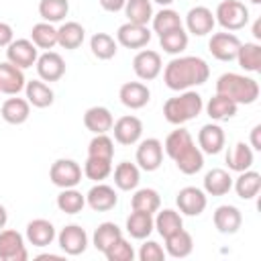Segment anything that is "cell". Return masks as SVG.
Masks as SVG:
<instances>
[{"label":"cell","mask_w":261,"mask_h":261,"mask_svg":"<svg viewBox=\"0 0 261 261\" xmlns=\"http://www.w3.org/2000/svg\"><path fill=\"white\" fill-rule=\"evenodd\" d=\"M208 77H210L208 63L196 55L173 57L163 69V82L173 92H184V90H192L194 86H202L208 82Z\"/></svg>","instance_id":"obj_1"},{"label":"cell","mask_w":261,"mask_h":261,"mask_svg":"<svg viewBox=\"0 0 261 261\" xmlns=\"http://www.w3.org/2000/svg\"><path fill=\"white\" fill-rule=\"evenodd\" d=\"M216 94L230 98L234 104H253L259 98V84L249 75L228 71L216 80Z\"/></svg>","instance_id":"obj_2"},{"label":"cell","mask_w":261,"mask_h":261,"mask_svg":"<svg viewBox=\"0 0 261 261\" xmlns=\"http://www.w3.org/2000/svg\"><path fill=\"white\" fill-rule=\"evenodd\" d=\"M204 108L202 96L194 90H184L173 98H167L163 104V116L169 124H186L190 120H194Z\"/></svg>","instance_id":"obj_3"},{"label":"cell","mask_w":261,"mask_h":261,"mask_svg":"<svg viewBox=\"0 0 261 261\" xmlns=\"http://www.w3.org/2000/svg\"><path fill=\"white\" fill-rule=\"evenodd\" d=\"M214 20L228 33L232 31H241L247 27L249 22V8L239 2V0H222L218 6H216V12H214Z\"/></svg>","instance_id":"obj_4"},{"label":"cell","mask_w":261,"mask_h":261,"mask_svg":"<svg viewBox=\"0 0 261 261\" xmlns=\"http://www.w3.org/2000/svg\"><path fill=\"white\" fill-rule=\"evenodd\" d=\"M49 179L57 188H75L82 181V167L73 159H57L49 169Z\"/></svg>","instance_id":"obj_5"},{"label":"cell","mask_w":261,"mask_h":261,"mask_svg":"<svg viewBox=\"0 0 261 261\" xmlns=\"http://www.w3.org/2000/svg\"><path fill=\"white\" fill-rule=\"evenodd\" d=\"M0 259L2 261H27L29 253L24 247V237L18 230H0Z\"/></svg>","instance_id":"obj_6"},{"label":"cell","mask_w":261,"mask_h":261,"mask_svg":"<svg viewBox=\"0 0 261 261\" xmlns=\"http://www.w3.org/2000/svg\"><path fill=\"white\" fill-rule=\"evenodd\" d=\"M57 243L65 255L75 257L88 249V232L80 224H65L57 234Z\"/></svg>","instance_id":"obj_7"},{"label":"cell","mask_w":261,"mask_h":261,"mask_svg":"<svg viewBox=\"0 0 261 261\" xmlns=\"http://www.w3.org/2000/svg\"><path fill=\"white\" fill-rule=\"evenodd\" d=\"M175 204H177L181 214H186V216H200L206 210L208 198H206L204 190L194 188V186H186V188H181L177 192Z\"/></svg>","instance_id":"obj_8"},{"label":"cell","mask_w":261,"mask_h":261,"mask_svg":"<svg viewBox=\"0 0 261 261\" xmlns=\"http://www.w3.org/2000/svg\"><path fill=\"white\" fill-rule=\"evenodd\" d=\"M37 57H39V49L31 39H16L6 47V59L20 69L33 67L37 63Z\"/></svg>","instance_id":"obj_9"},{"label":"cell","mask_w":261,"mask_h":261,"mask_svg":"<svg viewBox=\"0 0 261 261\" xmlns=\"http://www.w3.org/2000/svg\"><path fill=\"white\" fill-rule=\"evenodd\" d=\"M163 69V63H161V55L153 49H143L135 55L133 59V71L139 80L143 82H151L155 80Z\"/></svg>","instance_id":"obj_10"},{"label":"cell","mask_w":261,"mask_h":261,"mask_svg":"<svg viewBox=\"0 0 261 261\" xmlns=\"http://www.w3.org/2000/svg\"><path fill=\"white\" fill-rule=\"evenodd\" d=\"M241 47V41L234 33H214L208 41V51L218 61H232L237 57V51Z\"/></svg>","instance_id":"obj_11"},{"label":"cell","mask_w":261,"mask_h":261,"mask_svg":"<svg viewBox=\"0 0 261 261\" xmlns=\"http://www.w3.org/2000/svg\"><path fill=\"white\" fill-rule=\"evenodd\" d=\"M149 41H151V31L147 24H135L126 20L116 31V43L126 49H143Z\"/></svg>","instance_id":"obj_12"},{"label":"cell","mask_w":261,"mask_h":261,"mask_svg":"<svg viewBox=\"0 0 261 261\" xmlns=\"http://www.w3.org/2000/svg\"><path fill=\"white\" fill-rule=\"evenodd\" d=\"M163 161V143L155 137L145 139L137 147V163L143 171H155Z\"/></svg>","instance_id":"obj_13"},{"label":"cell","mask_w":261,"mask_h":261,"mask_svg":"<svg viewBox=\"0 0 261 261\" xmlns=\"http://www.w3.org/2000/svg\"><path fill=\"white\" fill-rule=\"evenodd\" d=\"M35 67H37L39 80L43 82H59L65 75V61L55 51H45L43 55H39Z\"/></svg>","instance_id":"obj_14"},{"label":"cell","mask_w":261,"mask_h":261,"mask_svg":"<svg viewBox=\"0 0 261 261\" xmlns=\"http://www.w3.org/2000/svg\"><path fill=\"white\" fill-rule=\"evenodd\" d=\"M114 133V141L120 143V145H135L141 141V135H143V122L141 118L133 116V114H126V116H120L112 128Z\"/></svg>","instance_id":"obj_15"},{"label":"cell","mask_w":261,"mask_h":261,"mask_svg":"<svg viewBox=\"0 0 261 261\" xmlns=\"http://www.w3.org/2000/svg\"><path fill=\"white\" fill-rule=\"evenodd\" d=\"M214 24H216L214 12L208 6H194L186 14V29H188V33H192L196 37H204V35L212 33Z\"/></svg>","instance_id":"obj_16"},{"label":"cell","mask_w":261,"mask_h":261,"mask_svg":"<svg viewBox=\"0 0 261 261\" xmlns=\"http://www.w3.org/2000/svg\"><path fill=\"white\" fill-rule=\"evenodd\" d=\"M86 204L96 210V212H108L112 210L116 204H118V196H116V190L112 186H106V184H96L88 190L86 194Z\"/></svg>","instance_id":"obj_17"},{"label":"cell","mask_w":261,"mask_h":261,"mask_svg":"<svg viewBox=\"0 0 261 261\" xmlns=\"http://www.w3.org/2000/svg\"><path fill=\"white\" fill-rule=\"evenodd\" d=\"M118 98H120L122 106H126L130 110H139V108H143V106L149 104L151 90L143 82H126V84L120 86Z\"/></svg>","instance_id":"obj_18"},{"label":"cell","mask_w":261,"mask_h":261,"mask_svg":"<svg viewBox=\"0 0 261 261\" xmlns=\"http://www.w3.org/2000/svg\"><path fill=\"white\" fill-rule=\"evenodd\" d=\"M212 222L216 226L218 232L222 234H234L241 224H243V214L237 206H230V204H222L214 210L212 214Z\"/></svg>","instance_id":"obj_19"},{"label":"cell","mask_w":261,"mask_h":261,"mask_svg":"<svg viewBox=\"0 0 261 261\" xmlns=\"http://www.w3.org/2000/svg\"><path fill=\"white\" fill-rule=\"evenodd\" d=\"M224 141H226L224 130L216 122H208L198 130V147L202 153H208V155L220 153L224 147Z\"/></svg>","instance_id":"obj_20"},{"label":"cell","mask_w":261,"mask_h":261,"mask_svg":"<svg viewBox=\"0 0 261 261\" xmlns=\"http://www.w3.org/2000/svg\"><path fill=\"white\" fill-rule=\"evenodd\" d=\"M177 169L186 175H194L204 167V153L200 151V147H196V143H188L175 157H173Z\"/></svg>","instance_id":"obj_21"},{"label":"cell","mask_w":261,"mask_h":261,"mask_svg":"<svg viewBox=\"0 0 261 261\" xmlns=\"http://www.w3.org/2000/svg\"><path fill=\"white\" fill-rule=\"evenodd\" d=\"M55 226L47 218H35L27 224V241L33 247H49L55 241Z\"/></svg>","instance_id":"obj_22"},{"label":"cell","mask_w":261,"mask_h":261,"mask_svg":"<svg viewBox=\"0 0 261 261\" xmlns=\"http://www.w3.org/2000/svg\"><path fill=\"white\" fill-rule=\"evenodd\" d=\"M24 73L20 67L12 65L10 61L0 63V92L8 96H16L20 90H24Z\"/></svg>","instance_id":"obj_23"},{"label":"cell","mask_w":261,"mask_h":261,"mask_svg":"<svg viewBox=\"0 0 261 261\" xmlns=\"http://www.w3.org/2000/svg\"><path fill=\"white\" fill-rule=\"evenodd\" d=\"M114 118L106 106H92L84 112V126L94 135H104L112 128Z\"/></svg>","instance_id":"obj_24"},{"label":"cell","mask_w":261,"mask_h":261,"mask_svg":"<svg viewBox=\"0 0 261 261\" xmlns=\"http://www.w3.org/2000/svg\"><path fill=\"white\" fill-rule=\"evenodd\" d=\"M0 116L8 124H22L31 116V104L24 98H8L0 108Z\"/></svg>","instance_id":"obj_25"},{"label":"cell","mask_w":261,"mask_h":261,"mask_svg":"<svg viewBox=\"0 0 261 261\" xmlns=\"http://www.w3.org/2000/svg\"><path fill=\"white\" fill-rule=\"evenodd\" d=\"M232 190V177L226 169L214 167L204 175V192L208 196H224Z\"/></svg>","instance_id":"obj_26"},{"label":"cell","mask_w":261,"mask_h":261,"mask_svg":"<svg viewBox=\"0 0 261 261\" xmlns=\"http://www.w3.org/2000/svg\"><path fill=\"white\" fill-rule=\"evenodd\" d=\"M194 251V239L188 230L179 228L173 234L165 237V255L175 257V259H184Z\"/></svg>","instance_id":"obj_27"},{"label":"cell","mask_w":261,"mask_h":261,"mask_svg":"<svg viewBox=\"0 0 261 261\" xmlns=\"http://www.w3.org/2000/svg\"><path fill=\"white\" fill-rule=\"evenodd\" d=\"M234 192L241 200H253L261 190V173L253 169H245L239 173V177L232 181Z\"/></svg>","instance_id":"obj_28"},{"label":"cell","mask_w":261,"mask_h":261,"mask_svg":"<svg viewBox=\"0 0 261 261\" xmlns=\"http://www.w3.org/2000/svg\"><path fill=\"white\" fill-rule=\"evenodd\" d=\"M24 92H27L29 104L35 106V108H47L55 100L53 90L43 80H31V82H27L24 84Z\"/></svg>","instance_id":"obj_29"},{"label":"cell","mask_w":261,"mask_h":261,"mask_svg":"<svg viewBox=\"0 0 261 261\" xmlns=\"http://www.w3.org/2000/svg\"><path fill=\"white\" fill-rule=\"evenodd\" d=\"M226 165H228L230 171H237V173H241L245 169H251V165H253V149L245 141L234 143L226 153Z\"/></svg>","instance_id":"obj_30"},{"label":"cell","mask_w":261,"mask_h":261,"mask_svg":"<svg viewBox=\"0 0 261 261\" xmlns=\"http://www.w3.org/2000/svg\"><path fill=\"white\" fill-rule=\"evenodd\" d=\"M141 181V171H139V165L130 163V161H120L116 167H114V186L122 192H130V190H137Z\"/></svg>","instance_id":"obj_31"},{"label":"cell","mask_w":261,"mask_h":261,"mask_svg":"<svg viewBox=\"0 0 261 261\" xmlns=\"http://www.w3.org/2000/svg\"><path fill=\"white\" fill-rule=\"evenodd\" d=\"M155 224H153V214L149 212H141V210H133L128 216H126V232L133 237V239H147L151 232H153Z\"/></svg>","instance_id":"obj_32"},{"label":"cell","mask_w":261,"mask_h":261,"mask_svg":"<svg viewBox=\"0 0 261 261\" xmlns=\"http://www.w3.org/2000/svg\"><path fill=\"white\" fill-rule=\"evenodd\" d=\"M84 39H86V31L75 20H67L57 29V45H61L63 49L73 51L84 43Z\"/></svg>","instance_id":"obj_33"},{"label":"cell","mask_w":261,"mask_h":261,"mask_svg":"<svg viewBox=\"0 0 261 261\" xmlns=\"http://www.w3.org/2000/svg\"><path fill=\"white\" fill-rule=\"evenodd\" d=\"M234 59L239 61V65L245 71H251V73L261 71V45H257V43H241Z\"/></svg>","instance_id":"obj_34"},{"label":"cell","mask_w":261,"mask_h":261,"mask_svg":"<svg viewBox=\"0 0 261 261\" xmlns=\"http://www.w3.org/2000/svg\"><path fill=\"white\" fill-rule=\"evenodd\" d=\"M237 108H239V104H234L230 98H226L222 94L212 96L206 104V112L212 120H228L237 114Z\"/></svg>","instance_id":"obj_35"},{"label":"cell","mask_w":261,"mask_h":261,"mask_svg":"<svg viewBox=\"0 0 261 261\" xmlns=\"http://www.w3.org/2000/svg\"><path fill=\"white\" fill-rule=\"evenodd\" d=\"M120 237H122V230H120L118 224H114V222H102V224L96 226L94 237H92V243H94V247L100 253H106V249L112 247Z\"/></svg>","instance_id":"obj_36"},{"label":"cell","mask_w":261,"mask_h":261,"mask_svg":"<svg viewBox=\"0 0 261 261\" xmlns=\"http://www.w3.org/2000/svg\"><path fill=\"white\" fill-rule=\"evenodd\" d=\"M159 206H161V196L153 188H141L130 198V208L133 210H141V212L153 214V212L159 210Z\"/></svg>","instance_id":"obj_37"},{"label":"cell","mask_w":261,"mask_h":261,"mask_svg":"<svg viewBox=\"0 0 261 261\" xmlns=\"http://www.w3.org/2000/svg\"><path fill=\"white\" fill-rule=\"evenodd\" d=\"M153 224H155L157 232L165 239V237L173 234L175 230L184 228V218H181L179 212H175V210H171V208H165V210L157 212V216L153 218Z\"/></svg>","instance_id":"obj_38"},{"label":"cell","mask_w":261,"mask_h":261,"mask_svg":"<svg viewBox=\"0 0 261 261\" xmlns=\"http://www.w3.org/2000/svg\"><path fill=\"white\" fill-rule=\"evenodd\" d=\"M31 41L35 43L37 49L49 51V49H53L57 45V29L51 22H45V20L37 22L31 29Z\"/></svg>","instance_id":"obj_39"},{"label":"cell","mask_w":261,"mask_h":261,"mask_svg":"<svg viewBox=\"0 0 261 261\" xmlns=\"http://www.w3.org/2000/svg\"><path fill=\"white\" fill-rule=\"evenodd\" d=\"M90 49H92V55L106 61V59H112L118 51V43L114 41V37H110L108 33H96L92 35L90 39Z\"/></svg>","instance_id":"obj_40"},{"label":"cell","mask_w":261,"mask_h":261,"mask_svg":"<svg viewBox=\"0 0 261 261\" xmlns=\"http://www.w3.org/2000/svg\"><path fill=\"white\" fill-rule=\"evenodd\" d=\"M159 45H161V49H163L165 53H169V55H179V53H184L186 47H188V33H186V29L179 27V29H173V31H169V33L159 35Z\"/></svg>","instance_id":"obj_41"},{"label":"cell","mask_w":261,"mask_h":261,"mask_svg":"<svg viewBox=\"0 0 261 261\" xmlns=\"http://www.w3.org/2000/svg\"><path fill=\"white\" fill-rule=\"evenodd\" d=\"M86 206V196L75 188H63L57 196V208L65 214H77Z\"/></svg>","instance_id":"obj_42"},{"label":"cell","mask_w":261,"mask_h":261,"mask_svg":"<svg viewBox=\"0 0 261 261\" xmlns=\"http://www.w3.org/2000/svg\"><path fill=\"white\" fill-rule=\"evenodd\" d=\"M122 10H124L128 22H135V24H147L153 18L151 0H126Z\"/></svg>","instance_id":"obj_43"},{"label":"cell","mask_w":261,"mask_h":261,"mask_svg":"<svg viewBox=\"0 0 261 261\" xmlns=\"http://www.w3.org/2000/svg\"><path fill=\"white\" fill-rule=\"evenodd\" d=\"M151 22H153V31H155L157 35H163V33H169V31H173V29L184 27L179 12H175L173 8H167V6H163L157 14H153Z\"/></svg>","instance_id":"obj_44"},{"label":"cell","mask_w":261,"mask_h":261,"mask_svg":"<svg viewBox=\"0 0 261 261\" xmlns=\"http://www.w3.org/2000/svg\"><path fill=\"white\" fill-rule=\"evenodd\" d=\"M69 12L67 0H41L39 2V14L45 22H61Z\"/></svg>","instance_id":"obj_45"},{"label":"cell","mask_w":261,"mask_h":261,"mask_svg":"<svg viewBox=\"0 0 261 261\" xmlns=\"http://www.w3.org/2000/svg\"><path fill=\"white\" fill-rule=\"evenodd\" d=\"M112 173V159H100V157H90L84 163V175L92 181H102Z\"/></svg>","instance_id":"obj_46"},{"label":"cell","mask_w":261,"mask_h":261,"mask_svg":"<svg viewBox=\"0 0 261 261\" xmlns=\"http://www.w3.org/2000/svg\"><path fill=\"white\" fill-rule=\"evenodd\" d=\"M88 155L100 157V159H112L114 157V141L104 135H94V139L88 143Z\"/></svg>","instance_id":"obj_47"},{"label":"cell","mask_w":261,"mask_h":261,"mask_svg":"<svg viewBox=\"0 0 261 261\" xmlns=\"http://www.w3.org/2000/svg\"><path fill=\"white\" fill-rule=\"evenodd\" d=\"M104 257L108 261H133L135 259V249H133V245L124 237H120L112 247L106 249Z\"/></svg>","instance_id":"obj_48"},{"label":"cell","mask_w":261,"mask_h":261,"mask_svg":"<svg viewBox=\"0 0 261 261\" xmlns=\"http://www.w3.org/2000/svg\"><path fill=\"white\" fill-rule=\"evenodd\" d=\"M139 259L141 261H163L165 259V251L159 243L155 241H145L139 249Z\"/></svg>","instance_id":"obj_49"},{"label":"cell","mask_w":261,"mask_h":261,"mask_svg":"<svg viewBox=\"0 0 261 261\" xmlns=\"http://www.w3.org/2000/svg\"><path fill=\"white\" fill-rule=\"evenodd\" d=\"M14 41V31L8 22H0V47H8Z\"/></svg>","instance_id":"obj_50"},{"label":"cell","mask_w":261,"mask_h":261,"mask_svg":"<svg viewBox=\"0 0 261 261\" xmlns=\"http://www.w3.org/2000/svg\"><path fill=\"white\" fill-rule=\"evenodd\" d=\"M98 2H100V6H102L106 12H118V10H122L124 4H126V0H98Z\"/></svg>","instance_id":"obj_51"},{"label":"cell","mask_w":261,"mask_h":261,"mask_svg":"<svg viewBox=\"0 0 261 261\" xmlns=\"http://www.w3.org/2000/svg\"><path fill=\"white\" fill-rule=\"evenodd\" d=\"M251 149H255V151H261V124H255L253 128H251Z\"/></svg>","instance_id":"obj_52"},{"label":"cell","mask_w":261,"mask_h":261,"mask_svg":"<svg viewBox=\"0 0 261 261\" xmlns=\"http://www.w3.org/2000/svg\"><path fill=\"white\" fill-rule=\"evenodd\" d=\"M6 222H8V212H6V208L0 204V230L6 226Z\"/></svg>","instance_id":"obj_53"},{"label":"cell","mask_w":261,"mask_h":261,"mask_svg":"<svg viewBox=\"0 0 261 261\" xmlns=\"http://www.w3.org/2000/svg\"><path fill=\"white\" fill-rule=\"evenodd\" d=\"M253 37H255V39H261V20H259V18H257L255 24H253Z\"/></svg>","instance_id":"obj_54"},{"label":"cell","mask_w":261,"mask_h":261,"mask_svg":"<svg viewBox=\"0 0 261 261\" xmlns=\"http://www.w3.org/2000/svg\"><path fill=\"white\" fill-rule=\"evenodd\" d=\"M151 2H157V4H161V6H169L173 0H151Z\"/></svg>","instance_id":"obj_55"},{"label":"cell","mask_w":261,"mask_h":261,"mask_svg":"<svg viewBox=\"0 0 261 261\" xmlns=\"http://www.w3.org/2000/svg\"><path fill=\"white\" fill-rule=\"evenodd\" d=\"M251 4H261V0H249Z\"/></svg>","instance_id":"obj_56"}]
</instances>
